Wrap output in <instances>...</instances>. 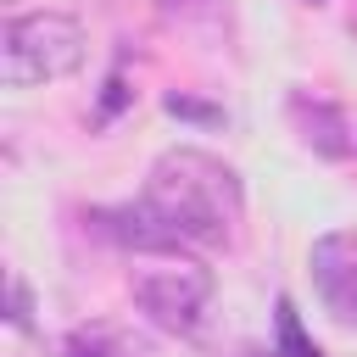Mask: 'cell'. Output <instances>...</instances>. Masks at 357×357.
<instances>
[{"mask_svg":"<svg viewBox=\"0 0 357 357\" xmlns=\"http://www.w3.org/2000/svg\"><path fill=\"white\" fill-rule=\"evenodd\" d=\"M139 201L167 229L173 245H201V251L229 245L234 229H240V218H245L240 173L223 156L195 151V145L162 151L151 162V178H145V195Z\"/></svg>","mask_w":357,"mask_h":357,"instance_id":"obj_1","label":"cell"},{"mask_svg":"<svg viewBox=\"0 0 357 357\" xmlns=\"http://www.w3.org/2000/svg\"><path fill=\"white\" fill-rule=\"evenodd\" d=\"M290 117H296V128H301V139L318 151V156H346L351 151V128H346V117L329 106V100H318V95H296L290 100Z\"/></svg>","mask_w":357,"mask_h":357,"instance_id":"obj_5","label":"cell"},{"mask_svg":"<svg viewBox=\"0 0 357 357\" xmlns=\"http://www.w3.org/2000/svg\"><path fill=\"white\" fill-rule=\"evenodd\" d=\"M6 284H11V312H6V318H11L17 329H28V284H22V273H11Z\"/></svg>","mask_w":357,"mask_h":357,"instance_id":"obj_9","label":"cell"},{"mask_svg":"<svg viewBox=\"0 0 357 357\" xmlns=\"http://www.w3.org/2000/svg\"><path fill=\"white\" fill-rule=\"evenodd\" d=\"M67 357H151V346L134 340V335H123V329L95 324V329H78L67 340Z\"/></svg>","mask_w":357,"mask_h":357,"instance_id":"obj_6","label":"cell"},{"mask_svg":"<svg viewBox=\"0 0 357 357\" xmlns=\"http://www.w3.org/2000/svg\"><path fill=\"white\" fill-rule=\"evenodd\" d=\"M307 273H312V290L329 307V318L351 329L357 324V229L318 234L312 257H307Z\"/></svg>","mask_w":357,"mask_h":357,"instance_id":"obj_4","label":"cell"},{"mask_svg":"<svg viewBox=\"0 0 357 357\" xmlns=\"http://www.w3.org/2000/svg\"><path fill=\"white\" fill-rule=\"evenodd\" d=\"M167 6H178V0H167Z\"/></svg>","mask_w":357,"mask_h":357,"instance_id":"obj_10","label":"cell"},{"mask_svg":"<svg viewBox=\"0 0 357 357\" xmlns=\"http://www.w3.org/2000/svg\"><path fill=\"white\" fill-rule=\"evenodd\" d=\"M167 112H173V117H190V123H223L218 106H201V100H190V95H167Z\"/></svg>","mask_w":357,"mask_h":357,"instance_id":"obj_8","label":"cell"},{"mask_svg":"<svg viewBox=\"0 0 357 357\" xmlns=\"http://www.w3.org/2000/svg\"><path fill=\"white\" fill-rule=\"evenodd\" d=\"M84 67V28L67 11H28L11 17L0 33V73L11 89L56 84Z\"/></svg>","mask_w":357,"mask_h":357,"instance_id":"obj_2","label":"cell"},{"mask_svg":"<svg viewBox=\"0 0 357 357\" xmlns=\"http://www.w3.org/2000/svg\"><path fill=\"white\" fill-rule=\"evenodd\" d=\"M206 301H212V273H206L201 262L167 257V262L134 273V307H139L156 329H167V335H195Z\"/></svg>","mask_w":357,"mask_h":357,"instance_id":"obj_3","label":"cell"},{"mask_svg":"<svg viewBox=\"0 0 357 357\" xmlns=\"http://www.w3.org/2000/svg\"><path fill=\"white\" fill-rule=\"evenodd\" d=\"M273 357H324L318 340L301 329V312L290 296H279V307H273Z\"/></svg>","mask_w":357,"mask_h":357,"instance_id":"obj_7","label":"cell"}]
</instances>
